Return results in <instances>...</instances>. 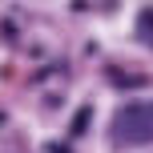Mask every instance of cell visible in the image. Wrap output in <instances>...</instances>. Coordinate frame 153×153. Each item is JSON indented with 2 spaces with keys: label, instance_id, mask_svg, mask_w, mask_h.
Wrapping results in <instances>:
<instances>
[{
  "label": "cell",
  "instance_id": "obj_1",
  "mask_svg": "<svg viewBox=\"0 0 153 153\" xmlns=\"http://www.w3.org/2000/svg\"><path fill=\"white\" fill-rule=\"evenodd\" d=\"M113 141L117 145H145V141H153V101H145V105H125L117 113Z\"/></svg>",
  "mask_w": 153,
  "mask_h": 153
}]
</instances>
